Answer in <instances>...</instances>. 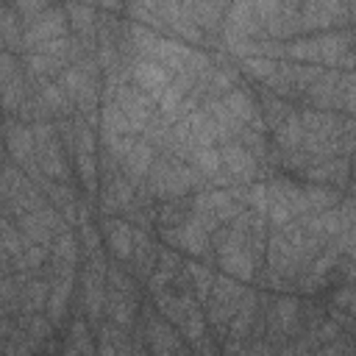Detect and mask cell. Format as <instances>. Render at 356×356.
I'll return each mask as SVG.
<instances>
[{
    "label": "cell",
    "instance_id": "ba28073f",
    "mask_svg": "<svg viewBox=\"0 0 356 356\" xmlns=\"http://www.w3.org/2000/svg\"><path fill=\"white\" fill-rule=\"evenodd\" d=\"M245 67H248V73H251L253 78H264V81L276 73V64H273L270 59H248Z\"/></svg>",
    "mask_w": 356,
    "mask_h": 356
},
{
    "label": "cell",
    "instance_id": "6da1fadb",
    "mask_svg": "<svg viewBox=\"0 0 356 356\" xmlns=\"http://www.w3.org/2000/svg\"><path fill=\"white\" fill-rule=\"evenodd\" d=\"M134 84H137L140 89H145L151 98L159 101L162 92L170 86V78H167L164 64H159L156 59H148V62H140L137 67H134Z\"/></svg>",
    "mask_w": 356,
    "mask_h": 356
},
{
    "label": "cell",
    "instance_id": "52a82bcc",
    "mask_svg": "<svg viewBox=\"0 0 356 356\" xmlns=\"http://www.w3.org/2000/svg\"><path fill=\"white\" fill-rule=\"evenodd\" d=\"M31 142H34L31 131H25V128H9V145H12V153H14V156L28 153V151H31Z\"/></svg>",
    "mask_w": 356,
    "mask_h": 356
},
{
    "label": "cell",
    "instance_id": "8fae6325",
    "mask_svg": "<svg viewBox=\"0 0 356 356\" xmlns=\"http://www.w3.org/2000/svg\"><path fill=\"white\" fill-rule=\"evenodd\" d=\"M70 17H73L75 28H81V31H86L89 25H92V12H89V9H78V6H73V9H70Z\"/></svg>",
    "mask_w": 356,
    "mask_h": 356
},
{
    "label": "cell",
    "instance_id": "277c9868",
    "mask_svg": "<svg viewBox=\"0 0 356 356\" xmlns=\"http://www.w3.org/2000/svg\"><path fill=\"white\" fill-rule=\"evenodd\" d=\"M125 159V170H128V175H145L148 170H151V164H153V151H151V145H145V142H134L131 145V151L123 156Z\"/></svg>",
    "mask_w": 356,
    "mask_h": 356
},
{
    "label": "cell",
    "instance_id": "7c38bea8",
    "mask_svg": "<svg viewBox=\"0 0 356 356\" xmlns=\"http://www.w3.org/2000/svg\"><path fill=\"white\" fill-rule=\"evenodd\" d=\"M56 253H59L62 259H70V262L75 259V242H73V237H70V234L59 240V245H56Z\"/></svg>",
    "mask_w": 356,
    "mask_h": 356
},
{
    "label": "cell",
    "instance_id": "8992f818",
    "mask_svg": "<svg viewBox=\"0 0 356 356\" xmlns=\"http://www.w3.org/2000/svg\"><path fill=\"white\" fill-rule=\"evenodd\" d=\"M195 162H198L201 173H206V175H217V173H220V164H222V156H220L217 151H212V148H198Z\"/></svg>",
    "mask_w": 356,
    "mask_h": 356
},
{
    "label": "cell",
    "instance_id": "3957f363",
    "mask_svg": "<svg viewBox=\"0 0 356 356\" xmlns=\"http://www.w3.org/2000/svg\"><path fill=\"white\" fill-rule=\"evenodd\" d=\"M220 156H222V164H226L237 178H251L253 170H256L253 156L248 153L245 145H226L220 151Z\"/></svg>",
    "mask_w": 356,
    "mask_h": 356
},
{
    "label": "cell",
    "instance_id": "5b68a950",
    "mask_svg": "<svg viewBox=\"0 0 356 356\" xmlns=\"http://www.w3.org/2000/svg\"><path fill=\"white\" fill-rule=\"evenodd\" d=\"M137 240H134V231L128 226H123V222H117L114 229H109V248L120 256V259H131L134 251H137V245H134Z\"/></svg>",
    "mask_w": 356,
    "mask_h": 356
},
{
    "label": "cell",
    "instance_id": "30bf717a",
    "mask_svg": "<svg viewBox=\"0 0 356 356\" xmlns=\"http://www.w3.org/2000/svg\"><path fill=\"white\" fill-rule=\"evenodd\" d=\"M17 12L23 17H34V14L44 12V0H17Z\"/></svg>",
    "mask_w": 356,
    "mask_h": 356
},
{
    "label": "cell",
    "instance_id": "7a4b0ae2",
    "mask_svg": "<svg viewBox=\"0 0 356 356\" xmlns=\"http://www.w3.org/2000/svg\"><path fill=\"white\" fill-rule=\"evenodd\" d=\"M64 34V14L62 12H44L42 20H36L28 34H25V42L28 44H44V42H51L56 36Z\"/></svg>",
    "mask_w": 356,
    "mask_h": 356
},
{
    "label": "cell",
    "instance_id": "9c48e42d",
    "mask_svg": "<svg viewBox=\"0 0 356 356\" xmlns=\"http://www.w3.org/2000/svg\"><path fill=\"white\" fill-rule=\"evenodd\" d=\"M290 56L312 62V59H320V48H318V42H295L290 48Z\"/></svg>",
    "mask_w": 356,
    "mask_h": 356
},
{
    "label": "cell",
    "instance_id": "4fadbf2b",
    "mask_svg": "<svg viewBox=\"0 0 356 356\" xmlns=\"http://www.w3.org/2000/svg\"><path fill=\"white\" fill-rule=\"evenodd\" d=\"M353 175H356V164H353Z\"/></svg>",
    "mask_w": 356,
    "mask_h": 356
},
{
    "label": "cell",
    "instance_id": "5bb4252c",
    "mask_svg": "<svg viewBox=\"0 0 356 356\" xmlns=\"http://www.w3.org/2000/svg\"><path fill=\"white\" fill-rule=\"evenodd\" d=\"M89 3H92V0H89Z\"/></svg>",
    "mask_w": 356,
    "mask_h": 356
}]
</instances>
